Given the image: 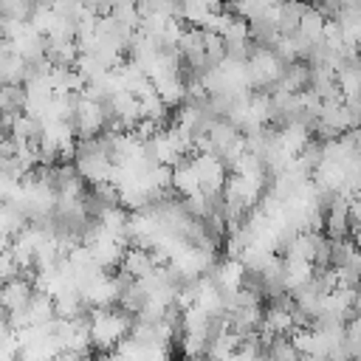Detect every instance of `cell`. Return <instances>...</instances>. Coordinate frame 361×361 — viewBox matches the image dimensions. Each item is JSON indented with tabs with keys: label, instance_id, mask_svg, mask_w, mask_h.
<instances>
[{
	"label": "cell",
	"instance_id": "obj_1",
	"mask_svg": "<svg viewBox=\"0 0 361 361\" xmlns=\"http://www.w3.org/2000/svg\"><path fill=\"white\" fill-rule=\"evenodd\" d=\"M133 316L121 307H96L87 316L90 327V344L99 350H116L130 333H133Z\"/></svg>",
	"mask_w": 361,
	"mask_h": 361
},
{
	"label": "cell",
	"instance_id": "obj_2",
	"mask_svg": "<svg viewBox=\"0 0 361 361\" xmlns=\"http://www.w3.org/2000/svg\"><path fill=\"white\" fill-rule=\"evenodd\" d=\"M71 127H73L76 138H96V135H102L104 127H107L104 104L102 102H93L87 96H79L76 110H73V118H71Z\"/></svg>",
	"mask_w": 361,
	"mask_h": 361
},
{
	"label": "cell",
	"instance_id": "obj_3",
	"mask_svg": "<svg viewBox=\"0 0 361 361\" xmlns=\"http://www.w3.org/2000/svg\"><path fill=\"white\" fill-rule=\"evenodd\" d=\"M31 293H34L31 276H14V279L0 285V307L6 310V316L14 313V310H23L28 305Z\"/></svg>",
	"mask_w": 361,
	"mask_h": 361
},
{
	"label": "cell",
	"instance_id": "obj_4",
	"mask_svg": "<svg viewBox=\"0 0 361 361\" xmlns=\"http://www.w3.org/2000/svg\"><path fill=\"white\" fill-rule=\"evenodd\" d=\"M155 259H152V251L141 248V245H130L124 251V259H121V274H127L130 279H147L152 271H155Z\"/></svg>",
	"mask_w": 361,
	"mask_h": 361
},
{
	"label": "cell",
	"instance_id": "obj_5",
	"mask_svg": "<svg viewBox=\"0 0 361 361\" xmlns=\"http://www.w3.org/2000/svg\"><path fill=\"white\" fill-rule=\"evenodd\" d=\"M310 138H313V135H310V127H307L305 121H288V124H282V127L276 130V141H279V147H282L288 155H299Z\"/></svg>",
	"mask_w": 361,
	"mask_h": 361
},
{
	"label": "cell",
	"instance_id": "obj_6",
	"mask_svg": "<svg viewBox=\"0 0 361 361\" xmlns=\"http://www.w3.org/2000/svg\"><path fill=\"white\" fill-rule=\"evenodd\" d=\"M25 113V85H0V116L17 118Z\"/></svg>",
	"mask_w": 361,
	"mask_h": 361
},
{
	"label": "cell",
	"instance_id": "obj_7",
	"mask_svg": "<svg viewBox=\"0 0 361 361\" xmlns=\"http://www.w3.org/2000/svg\"><path fill=\"white\" fill-rule=\"evenodd\" d=\"M324 23H327V17L316 8V6H310L307 3V8L302 11V20H299V37H305L307 42H319L322 39V31H324Z\"/></svg>",
	"mask_w": 361,
	"mask_h": 361
},
{
	"label": "cell",
	"instance_id": "obj_8",
	"mask_svg": "<svg viewBox=\"0 0 361 361\" xmlns=\"http://www.w3.org/2000/svg\"><path fill=\"white\" fill-rule=\"evenodd\" d=\"M350 240H353V245L361 251V226H355V228H350Z\"/></svg>",
	"mask_w": 361,
	"mask_h": 361
},
{
	"label": "cell",
	"instance_id": "obj_9",
	"mask_svg": "<svg viewBox=\"0 0 361 361\" xmlns=\"http://www.w3.org/2000/svg\"><path fill=\"white\" fill-rule=\"evenodd\" d=\"M353 310H355V316H361V285L355 288V305H353Z\"/></svg>",
	"mask_w": 361,
	"mask_h": 361
},
{
	"label": "cell",
	"instance_id": "obj_10",
	"mask_svg": "<svg viewBox=\"0 0 361 361\" xmlns=\"http://www.w3.org/2000/svg\"><path fill=\"white\" fill-rule=\"evenodd\" d=\"M257 361H268V358H265V355H262V353H259V358H257Z\"/></svg>",
	"mask_w": 361,
	"mask_h": 361
},
{
	"label": "cell",
	"instance_id": "obj_11",
	"mask_svg": "<svg viewBox=\"0 0 361 361\" xmlns=\"http://www.w3.org/2000/svg\"><path fill=\"white\" fill-rule=\"evenodd\" d=\"M186 361H200V358H186Z\"/></svg>",
	"mask_w": 361,
	"mask_h": 361
}]
</instances>
